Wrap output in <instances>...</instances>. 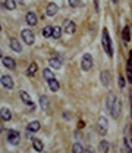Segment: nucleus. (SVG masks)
I'll use <instances>...</instances> for the list:
<instances>
[{"mask_svg": "<svg viewBox=\"0 0 132 153\" xmlns=\"http://www.w3.org/2000/svg\"><path fill=\"white\" fill-rule=\"evenodd\" d=\"M101 40H103V47H104V52L112 58L113 56V50H112V40H110V36L107 33V30L104 28L103 30V36H101Z\"/></svg>", "mask_w": 132, "mask_h": 153, "instance_id": "f257e3e1", "label": "nucleus"}, {"mask_svg": "<svg viewBox=\"0 0 132 153\" xmlns=\"http://www.w3.org/2000/svg\"><path fill=\"white\" fill-rule=\"evenodd\" d=\"M81 68L82 71H89L92 68V56L89 53H85L81 59Z\"/></svg>", "mask_w": 132, "mask_h": 153, "instance_id": "f03ea898", "label": "nucleus"}, {"mask_svg": "<svg viewBox=\"0 0 132 153\" xmlns=\"http://www.w3.org/2000/svg\"><path fill=\"white\" fill-rule=\"evenodd\" d=\"M7 141L10 144H13V146H18L19 141H21V134L18 131H15V130H10L7 133Z\"/></svg>", "mask_w": 132, "mask_h": 153, "instance_id": "7ed1b4c3", "label": "nucleus"}, {"mask_svg": "<svg viewBox=\"0 0 132 153\" xmlns=\"http://www.w3.org/2000/svg\"><path fill=\"white\" fill-rule=\"evenodd\" d=\"M21 37H22V40H24V41H25L28 46L34 44V41H35L34 33H32L31 30H22V33H21Z\"/></svg>", "mask_w": 132, "mask_h": 153, "instance_id": "20e7f679", "label": "nucleus"}, {"mask_svg": "<svg viewBox=\"0 0 132 153\" xmlns=\"http://www.w3.org/2000/svg\"><path fill=\"white\" fill-rule=\"evenodd\" d=\"M107 128H109V124H107V119L104 116H101L98 119V124H97V130H98V134L100 136H106L107 134Z\"/></svg>", "mask_w": 132, "mask_h": 153, "instance_id": "39448f33", "label": "nucleus"}, {"mask_svg": "<svg viewBox=\"0 0 132 153\" xmlns=\"http://www.w3.org/2000/svg\"><path fill=\"white\" fill-rule=\"evenodd\" d=\"M0 82H1V85H3L4 88H7V90L13 88V79H12L10 75H3L0 78Z\"/></svg>", "mask_w": 132, "mask_h": 153, "instance_id": "423d86ee", "label": "nucleus"}, {"mask_svg": "<svg viewBox=\"0 0 132 153\" xmlns=\"http://www.w3.org/2000/svg\"><path fill=\"white\" fill-rule=\"evenodd\" d=\"M120 100L119 99H116L115 100V103H113V106H112V109H110V112H112V116L116 119V118H119V114H120Z\"/></svg>", "mask_w": 132, "mask_h": 153, "instance_id": "0eeeda50", "label": "nucleus"}, {"mask_svg": "<svg viewBox=\"0 0 132 153\" xmlns=\"http://www.w3.org/2000/svg\"><path fill=\"white\" fill-rule=\"evenodd\" d=\"M9 44H10V49H12L13 52H16V53H21V52H22V46H21V43H19L16 38H10Z\"/></svg>", "mask_w": 132, "mask_h": 153, "instance_id": "6e6552de", "label": "nucleus"}, {"mask_svg": "<svg viewBox=\"0 0 132 153\" xmlns=\"http://www.w3.org/2000/svg\"><path fill=\"white\" fill-rule=\"evenodd\" d=\"M57 10H59V6H57L56 3H48V4H47V9H45V13H47L48 16H53V15L57 13Z\"/></svg>", "mask_w": 132, "mask_h": 153, "instance_id": "1a4fd4ad", "label": "nucleus"}, {"mask_svg": "<svg viewBox=\"0 0 132 153\" xmlns=\"http://www.w3.org/2000/svg\"><path fill=\"white\" fill-rule=\"evenodd\" d=\"M25 19H27V24L28 25H31V27H34L35 24H37V15L34 13V12H28L27 13V16H25Z\"/></svg>", "mask_w": 132, "mask_h": 153, "instance_id": "9d476101", "label": "nucleus"}, {"mask_svg": "<svg viewBox=\"0 0 132 153\" xmlns=\"http://www.w3.org/2000/svg\"><path fill=\"white\" fill-rule=\"evenodd\" d=\"M3 65L7 68V69H15V60L9 56H4L3 58Z\"/></svg>", "mask_w": 132, "mask_h": 153, "instance_id": "9b49d317", "label": "nucleus"}, {"mask_svg": "<svg viewBox=\"0 0 132 153\" xmlns=\"http://www.w3.org/2000/svg\"><path fill=\"white\" fill-rule=\"evenodd\" d=\"M75 30H76V25H75V22H72V21H66L65 31H66L68 34H74V33H75Z\"/></svg>", "mask_w": 132, "mask_h": 153, "instance_id": "f8f14e48", "label": "nucleus"}, {"mask_svg": "<svg viewBox=\"0 0 132 153\" xmlns=\"http://www.w3.org/2000/svg\"><path fill=\"white\" fill-rule=\"evenodd\" d=\"M48 63L51 65V68L59 69V68L62 66V59H60V58H51V59L48 60Z\"/></svg>", "mask_w": 132, "mask_h": 153, "instance_id": "ddd939ff", "label": "nucleus"}, {"mask_svg": "<svg viewBox=\"0 0 132 153\" xmlns=\"http://www.w3.org/2000/svg\"><path fill=\"white\" fill-rule=\"evenodd\" d=\"M40 130V122L38 121H32L31 124H28V127H27V131H30V133H35V131H38Z\"/></svg>", "mask_w": 132, "mask_h": 153, "instance_id": "4468645a", "label": "nucleus"}, {"mask_svg": "<svg viewBox=\"0 0 132 153\" xmlns=\"http://www.w3.org/2000/svg\"><path fill=\"white\" fill-rule=\"evenodd\" d=\"M122 38H123V43H129V41H131V28H129V27H125V28H123Z\"/></svg>", "mask_w": 132, "mask_h": 153, "instance_id": "2eb2a0df", "label": "nucleus"}, {"mask_svg": "<svg viewBox=\"0 0 132 153\" xmlns=\"http://www.w3.org/2000/svg\"><path fill=\"white\" fill-rule=\"evenodd\" d=\"M32 147H34L37 152H43V149H44L43 141L38 140V138H34V140H32Z\"/></svg>", "mask_w": 132, "mask_h": 153, "instance_id": "dca6fc26", "label": "nucleus"}, {"mask_svg": "<svg viewBox=\"0 0 132 153\" xmlns=\"http://www.w3.org/2000/svg\"><path fill=\"white\" fill-rule=\"evenodd\" d=\"M0 116H1V119H3V121H10L12 114H10V111H9L7 108H3V109L0 111Z\"/></svg>", "mask_w": 132, "mask_h": 153, "instance_id": "f3484780", "label": "nucleus"}, {"mask_svg": "<svg viewBox=\"0 0 132 153\" xmlns=\"http://www.w3.org/2000/svg\"><path fill=\"white\" fill-rule=\"evenodd\" d=\"M115 100H116V96H115V93H113V91H110V93L107 94V109H109V111L112 109V106H113Z\"/></svg>", "mask_w": 132, "mask_h": 153, "instance_id": "a211bd4d", "label": "nucleus"}, {"mask_svg": "<svg viewBox=\"0 0 132 153\" xmlns=\"http://www.w3.org/2000/svg\"><path fill=\"white\" fill-rule=\"evenodd\" d=\"M48 87H50V90H51V91H57V90L60 88V84H59V81L54 78V79L48 81Z\"/></svg>", "mask_w": 132, "mask_h": 153, "instance_id": "6ab92c4d", "label": "nucleus"}, {"mask_svg": "<svg viewBox=\"0 0 132 153\" xmlns=\"http://www.w3.org/2000/svg\"><path fill=\"white\" fill-rule=\"evenodd\" d=\"M37 69H38V65L35 63V62H32L31 65H30V68H28V71H27V75L28 76H32L35 72H37Z\"/></svg>", "mask_w": 132, "mask_h": 153, "instance_id": "aec40b11", "label": "nucleus"}, {"mask_svg": "<svg viewBox=\"0 0 132 153\" xmlns=\"http://www.w3.org/2000/svg\"><path fill=\"white\" fill-rule=\"evenodd\" d=\"M43 75H44V79H45L47 82H48V81H51V79H54V74H53V72H51V69H48V68L43 71Z\"/></svg>", "mask_w": 132, "mask_h": 153, "instance_id": "412c9836", "label": "nucleus"}, {"mask_svg": "<svg viewBox=\"0 0 132 153\" xmlns=\"http://www.w3.org/2000/svg\"><path fill=\"white\" fill-rule=\"evenodd\" d=\"M21 100L25 103V105H31V97H30V94L28 93H25V91H21Z\"/></svg>", "mask_w": 132, "mask_h": 153, "instance_id": "4be33fe9", "label": "nucleus"}, {"mask_svg": "<svg viewBox=\"0 0 132 153\" xmlns=\"http://www.w3.org/2000/svg\"><path fill=\"white\" fill-rule=\"evenodd\" d=\"M101 82H103L106 87L110 84V76H109V72H107V71H103V72H101Z\"/></svg>", "mask_w": 132, "mask_h": 153, "instance_id": "5701e85b", "label": "nucleus"}, {"mask_svg": "<svg viewBox=\"0 0 132 153\" xmlns=\"http://www.w3.org/2000/svg\"><path fill=\"white\" fill-rule=\"evenodd\" d=\"M60 36H62V28H60V27H53V30H51V37L60 38Z\"/></svg>", "mask_w": 132, "mask_h": 153, "instance_id": "b1692460", "label": "nucleus"}, {"mask_svg": "<svg viewBox=\"0 0 132 153\" xmlns=\"http://www.w3.org/2000/svg\"><path fill=\"white\" fill-rule=\"evenodd\" d=\"M40 105H41V109H43V111H47V109H48V99H47V96H41V97H40Z\"/></svg>", "mask_w": 132, "mask_h": 153, "instance_id": "393cba45", "label": "nucleus"}, {"mask_svg": "<svg viewBox=\"0 0 132 153\" xmlns=\"http://www.w3.org/2000/svg\"><path fill=\"white\" fill-rule=\"evenodd\" d=\"M4 7H6V9H9V10H13V9L16 7L15 0H4Z\"/></svg>", "mask_w": 132, "mask_h": 153, "instance_id": "a878e982", "label": "nucleus"}, {"mask_svg": "<svg viewBox=\"0 0 132 153\" xmlns=\"http://www.w3.org/2000/svg\"><path fill=\"white\" fill-rule=\"evenodd\" d=\"M109 147H110V144H109V141H106V140H103L101 143H100V150L103 153H107L109 152Z\"/></svg>", "mask_w": 132, "mask_h": 153, "instance_id": "bb28decb", "label": "nucleus"}, {"mask_svg": "<svg viewBox=\"0 0 132 153\" xmlns=\"http://www.w3.org/2000/svg\"><path fill=\"white\" fill-rule=\"evenodd\" d=\"M72 153H84V147L79 144V143H75L72 146Z\"/></svg>", "mask_w": 132, "mask_h": 153, "instance_id": "cd10ccee", "label": "nucleus"}, {"mask_svg": "<svg viewBox=\"0 0 132 153\" xmlns=\"http://www.w3.org/2000/svg\"><path fill=\"white\" fill-rule=\"evenodd\" d=\"M122 150L125 153H132V149L129 147V143H128V138H123V147H122Z\"/></svg>", "mask_w": 132, "mask_h": 153, "instance_id": "c85d7f7f", "label": "nucleus"}, {"mask_svg": "<svg viewBox=\"0 0 132 153\" xmlns=\"http://www.w3.org/2000/svg\"><path fill=\"white\" fill-rule=\"evenodd\" d=\"M51 30H53V27H44V30H43L44 37H51Z\"/></svg>", "mask_w": 132, "mask_h": 153, "instance_id": "c756f323", "label": "nucleus"}, {"mask_svg": "<svg viewBox=\"0 0 132 153\" xmlns=\"http://www.w3.org/2000/svg\"><path fill=\"white\" fill-rule=\"evenodd\" d=\"M118 82H119V88H123V87H125V76L122 75V74L119 75V81H118Z\"/></svg>", "mask_w": 132, "mask_h": 153, "instance_id": "7c9ffc66", "label": "nucleus"}, {"mask_svg": "<svg viewBox=\"0 0 132 153\" xmlns=\"http://www.w3.org/2000/svg\"><path fill=\"white\" fill-rule=\"evenodd\" d=\"M69 6H72V7L79 6V0H69Z\"/></svg>", "mask_w": 132, "mask_h": 153, "instance_id": "2f4dec72", "label": "nucleus"}, {"mask_svg": "<svg viewBox=\"0 0 132 153\" xmlns=\"http://www.w3.org/2000/svg\"><path fill=\"white\" fill-rule=\"evenodd\" d=\"M126 74H128V79H129V82L132 84V68H128Z\"/></svg>", "mask_w": 132, "mask_h": 153, "instance_id": "473e14b6", "label": "nucleus"}, {"mask_svg": "<svg viewBox=\"0 0 132 153\" xmlns=\"http://www.w3.org/2000/svg\"><path fill=\"white\" fill-rule=\"evenodd\" d=\"M84 153H94V149L92 147H87V149H84Z\"/></svg>", "mask_w": 132, "mask_h": 153, "instance_id": "72a5a7b5", "label": "nucleus"}, {"mask_svg": "<svg viewBox=\"0 0 132 153\" xmlns=\"http://www.w3.org/2000/svg\"><path fill=\"white\" fill-rule=\"evenodd\" d=\"M94 6H95V10L98 12V6H100V4H98V0H94Z\"/></svg>", "mask_w": 132, "mask_h": 153, "instance_id": "f704fd0d", "label": "nucleus"}, {"mask_svg": "<svg viewBox=\"0 0 132 153\" xmlns=\"http://www.w3.org/2000/svg\"><path fill=\"white\" fill-rule=\"evenodd\" d=\"M78 127H79V128H82V127H84V122H82V121H79V124H78Z\"/></svg>", "mask_w": 132, "mask_h": 153, "instance_id": "c9c22d12", "label": "nucleus"}, {"mask_svg": "<svg viewBox=\"0 0 132 153\" xmlns=\"http://www.w3.org/2000/svg\"><path fill=\"white\" fill-rule=\"evenodd\" d=\"M112 1H113V3H118V1H119V0H112Z\"/></svg>", "mask_w": 132, "mask_h": 153, "instance_id": "e433bc0d", "label": "nucleus"}, {"mask_svg": "<svg viewBox=\"0 0 132 153\" xmlns=\"http://www.w3.org/2000/svg\"><path fill=\"white\" fill-rule=\"evenodd\" d=\"M0 59H1V50H0Z\"/></svg>", "mask_w": 132, "mask_h": 153, "instance_id": "4c0bfd02", "label": "nucleus"}, {"mask_svg": "<svg viewBox=\"0 0 132 153\" xmlns=\"http://www.w3.org/2000/svg\"><path fill=\"white\" fill-rule=\"evenodd\" d=\"M0 31H1V25H0Z\"/></svg>", "mask_w": 132, "mask_h": 153, "instance_id": "58836bf2", "label": "nucleus"}]
</instances>
